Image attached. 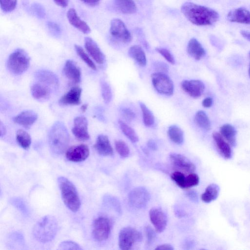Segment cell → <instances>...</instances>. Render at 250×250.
Returning <instances> with one entry per match:
<instances>
[{"instance_id": "1", "label": "cell", "mask_w": 250, "mask_h": 250, "mask_svg": "<svg viewBox=\"0 0 250 250\" xmlns=\"http://www.w3.org/2000/svg\"><path fill=\"white\" fill-rule=\"evenodd\" d=\"M181 12L192 24L199 26H210L216 23L220 15L216 11L191 2L184 3Z\"/></svg>"}, {"instance_id": "2", "label": "cell", "mask_w": 250, "mask_h": 250, "mask_svg": "<svg viewBox=\"0 0 250 250\" xmlns=\"http://www.w3.org/2000/svg\"><path fill=\"white\" fill-rule=\"evenodd\" d=\"M48 145L53 154H62L70 142V135L66 126L61 122H56L50 129L48 135Z\"/></svg>"}, {"instance_id": "3", "label": "cell", "mask_w": 250, "mask_h": 250, "mask_svg": "<svg viewBox=\"0 0 250 250\" xmlns=\"http://www.w3.org/2000/svg\"><path fill=\"white\" fill-rule=\"evenodd\" d=\"M59 229L58 222L52 216H46L39 220L33 229L35 238L42 243L52 241L56 237Z\"/></svg>"}, {"instance_id": "4", "label": "cell", "mask_w": 250, "mask_h": 250, "mask_svg": "<svg viewBox=\"0 0 250 250\" xmlns=\"http://www.w3.org/2000/svg\"><path fill=\"white\" fill-rule=\"evenodd\" d=\"M58 182L65 205L72 212H77L80 209L81 202L76 187L64 176L59 177Z\"/></svg>"}, {"instance_id": "5", "label": "cell", "mask_w": 250, "mask_h": 250, "mask_svg": "<svg viewBox=\"0 0 250 250\" xmlns=\"http://www.w3.org/2000/svg\"><path fill=\"white\" fill-rule=\"evenodd\" d=\"M30 62V58L24 50L17 49L9 57L8 68L14 74L21 75L29 69Z\"/></svg>"}, {"instance_id": "6", "label": "cell", "mask_w": 250, "mask_h": 250, "mask_svg": "<svg viewBox=\"0 0 250 250\" xmlns=\"http://www.w3.org/2000/svg\"><path fill=\"white\" fill-rule=\"evenodd\" d=\"M142 239V235L138 230L130 227H125L119 234V247L121 250H129L134 244L140 242Z\"/></svg>"}, {"instance_id": "7", "label": "cell", "mask_w": 250, "mask_h": 250, "mask_svg": "<svg viewBox=\"0 0 250 250\" xmlns=\"http://www.w3.org/2000/svg\"><path fill=\"white\" fill-rule=\"evenodd\" d=\"M111 222L109 219L102 217L96 219L93 224L92 235L99 242L106 240L111 232Z\"/></svg>"}, {"instance_id": "8", "label": "cell", "mask_w": 250, "mask_h": 250, "mask_svg": "<svg viewBox=\"0 0 250 250\" xmlns=\"http://www.w3.org/2000/svg\"><path fill=\"white\" fill-rule=\"evenodd\" d=\"M151 77L153 86L159 93L168 96L173 94L174 83L167 74L158 72L153 74Z\"/></svg>"}, {"instance_id": "9", "label": "cell", "mask_w": 250, "mask_h": 250, "mask_svg": "<svg viewBox=\"0 0 250 250\" xmlns=\"http://www.w3.org/2000/svg\"><path fill=\"white\" fill-rule=\"evenodd\" d=\"M150 200L148 191L143 187H139L132 190L129 194V201L134 208L142 209L145 208Z\"/></svg>"}, {"instance_id": "10", "label": "cell", "mask_w": 250, "mask_h": 250, "mask_svg": "<svg viewBox=\"0 0 250 250\" xmlns=\"http://www.w3.org/2000/svg\"><path fill=\"white\" fill-rule=\"evenodd\" d=\"M110 33L113 37L124 43H129L132 40L130 32L124 22L118 19L112 21Z\"/></svg>"}, {"instance_id": "11", "label": "cell", "mask_w": 250, "mask_h": 250, "mask_svg": "<svg viewBox=\"0 0 250 250\" xmlns=\"http://www.w3.org/2000/svg\"><path fill=\"white\" fill-rule=\"evenodd\" d=\"M89 150L88 146L81 144L72 146L66 153V158L70 162H80L85 161L89 156Z\"/></svg>"}, {"instance_id": "12", "label": "cell", "mask_w": 250, "mask_h": 250, "mask_svg": "<svg viewBox=\"0 0 250 250\" xmlns=\"http://www.w3.org/2000/svg\"><path fill=\"white\" fill-rule=\"evenodd\" d=\"M149 216L156 231L158 233L163 232L166 228L168 222L165 213L161 208H154L150 210Z\"/></svg>"}, {"instance_id": "13", "label": "cell", "mask_w": 250, "mask_h": 250, "mask_svg": "<svg viewBox=\"0 0 250 250\" xmlns=\"http://www.w3.org/2000/svg\"><path fill=\"white\" fill-rule=\"evenodd\" d=\"M72 132L76 138L81 141H86L90 138L88 122L85 117L80 116L74 119Z\"/></svg>"}, {"instance_id": "14", "label": "cell", "mask_w": 250, "mask_h": 250, "mask_svg": "<svg viewBox=\"0 0 250 250\" xmlns=\"http://www.w3.org/2000/svg\"><path fill=\"white\" fill-rule=\"evenodd\" d=\"M181 88L184 92L194 98L201 96L205 89L204 83L198 80H185L181 83Z\"/></svg>"}, {"instance_id": "15", "label": "cell", "mask_w": 250, "mask_h": 250, "mask_svg": "<svg viewBox=\"0 0 250 250\" xmlns=\"http://www.w3.org/2000/svg\"><path fill=\"white\" fill-rule=\"evenodd\" d=\"M85 46L87 52L97 64L102 65L105 62V57L97 43L91 38L86 37Z\"/></svg>"}, {"instance_id": "16", "label": "cell", "mask_w": 250, "mask_h": 250, "mask_svg": "<svg viewBox=\"0 0 250 250\" xmlns=\"http://www.w3.org/2000/svg\"><path fill=\"white\" fill-rule=\"evenodd\" d=\"M170 159L172 165L179 170L190 174L194 173L195 171L194 164L181 154H172L170 156Z\"/></svg>"}, {"instance_id": "17", "label": "cell", "mask_w": 250, "mask_h": 250, "mask_svg": "<svg viewBox=\"0 0 250 250\" xmlns=\"http://www.w3.org/2000/svg\"><path fill=\"white\" fill-rule=\"evenodd\" d=\"M35 78L40 83L51 89L55 90L59 88V79L53 72L46 70L39 71L35 73Z\"/></svg>"}, {"instance_id": "18", "label": "cell", "mask_w": 250, "mask_h": 250, "mask_svg": "<svg viewBox=\"0 0 250 250\" xmlns=\"http://www.w3.org/2000/svg\"><path fill=\"white\" fill-rule=\"evenodd\" d=\"M82 88L79 87L72 88L59 100V103L62 106L78 105L81 104Z\"/></svg>"}, {"instance_id": "19", "label": "cell", "mask_w": 250, "mask_h": 250, "mask_svg": "<svg viewBox=\"0 0 250 250\" xmlns=\"http://www.w3.org/2000/svg\"><path fill=\"white\" fill-rule=\"evenodd\" d=\"M63 74L67 78L74 84H77L81 81V71L76 63L73 60L66 61Z\"/></svg>"}, {"instance_id": "20", "label": "cell", "mask_w": 250, "mask_h": 250, "mask_svg": "<svg viewBox=\"0 0 250 250\" xmlns=\"http://www.w3.org/2000/svg\"><path fill=\"white\" fill-rule=\"evenodd\" d=\"M94 147L97 153L103 156L108 157L114 155V149L108 137L104 134L98 136Z\"/></svg>"}, {"instance_id": "21", "label": "cell", "mask_w": 250, "mask_h": 250, "mask_svg": "<svg viewBox=\"0 0 250 250\" xmlns=\"http://www.w3.org/2000/svg\"><path fill=\"white\" fill-rule=\"evenodd\" d=\"M227 19L232 23L250 24V12L243 8L235 9L228 13Z\"/></svg>"}, {"instance_id": "22", "label": "cell", "mask_w": 250, "mask_h": 250, "mask_svg": "<svg viewBox=\"0 0 250 250\" xmlns=\"http://www.w3.org/2000/svg\"><path fill=\"white\" fill-rule=\"evenodd\" d=\"M37 119L38 115L35 112L26 111L15 117L13 120L15 123L29 129L35 123Z\"/></svg>"}, {"instance_id": "23", "label": "cell", "mask_w": 250, "mask_h": 250, "mask_svg": "<svg viewBox=\"0 0 250 250\" xmlns=\"http://www.w3.org/2000/svg\"><path fill=\"white\" fill-rule=\"evenodd\" d=\"M67 18L70 23L84 34H88L91 29L88 24L78 16L76 11L70 9L67 13Z\"/></svg>"}, {"instance_id": "24", "label": "cell", "mask_w": 250, "mask_h": 250, "mask_svg": "<svg viewBox=\"0 0 250 250\" xmlns=\"http://www.w3.org/2000/svg\"><path fill=\"white\" fill-rule=\"evenodd\" d=\"M213 137L221 155L227 160L231 158L232 151L230 144L225 141L221 133L217 132L213 133Z\"/></svg>"}, {"instance_id": "25", "label": "cell", "mask_w": 250, "mask_h": 250, "mask_svg": "<svg viewBox=\"0 0 250 250\" xmlns=\"http://www.w3.org/2000/svg\"><path fill=\"white\" fill-rule=\"evenodd\" d=\"M187 52L196 60H201L206 54L205 49L202 44L195 38H192L189 41L187 46Z\"/></svg>"}, {"instance_id": "26", "label": "cell", "mask_w": 250, "mask_h": 250, "mask_svg": "<svg viewBox=\"0 0 250 250\" xmlns=\"http://www.w3.org/2000/svg\"><path fill=\"white\" fill-rule=\"evenodd\" d=\"M31 93L33 97L39 101L48 99L51 94V89L41 83L33 84L31 87Z\"/></svg>"}, {"instance_id": "27", "label": "cell", "mask_w": 250, "mask_h": 250, "mask_svg": "<svg viewBox=\"0 0 250 250\" xmlns=\"http://www.w3.org/2000/svg\"><path fill=\"white\" fill-rule=\"evenodd\" d=\"M129 55L140 66L145 67L146 65V56L141 46L138 45L132 46L129 50Z\"/></svg>"}, {"instance_id": "28", "label": "cell", "mask_w": 250, "mask_h": 250, "mask_svg": "<svg viewBox=\"0 0 250 250\" xmlns=\"http://www.w3.org/2000/svg\"><path fill=\"white\" fill-rule=\"evenodd\" d=\"M115 4L117 9L124 14H133L137 11V7L133 0H115Z\"/></svg>"}, {"instance_id": "29", "label": "cell", "mask_w": 250, "mask_h": 250, "mask_svg": "<svg viewBox=\"0 0 250 250\" xmlns=\"http://www.w3.org/2000/svg\"><path fill=\"white\" fill-rule=\"evenodd\" d=\"M219 192L220 187L216 184H212L207 187L202 194V201L206 203H210L217 198Z\"/></svg>"}, {"instance_id": "30", "label": "cell", "mask_w": 250, "mask_h": 250, "mask_svg": "<svg viewBox=\"0 0 250 250\" xmlns=\"http://www.w3.org/2000/svg\"><path fill=\"white\" fill-rule=\"evenodd\" d=\"M221 132L222 136L232 146L236 144V131L235 128L230 124H225L221 128Z\"/></svg>"}, {"instance_id": "31", "label": "cell", "mask_w": 250, "mask_h": 250, "mask_svg": "<svg viewBox=\"0 0 250 250\" xmlns=\"http://www.w3.org/2000/svg\"><path fill=\"white\" fill-rule=\"evenodd\" d=\"M168 134L171 140L177 145L182 144L184 141V133L178 126L173 125L169 127Z\"/></svg>"}, {"instance_id": "32", "label": "cell", "mask_w": 250, "mask_h": 250, "mask_svg": "<svg viewBox=\"0 0 250 250\" xmlns=\"http://www.w3.org/2000/svg\"><path fill=\"white\" fill-rule=\"evenodd\" d=\"M194 120L197 125L200 128L206 131L211 129L210 119L205 112L203 111L197 112L195 115Z\"/></svg>"}, {"instance_id": "33", "label": "cell", "mask_w": 250, "mask_h": 250, "mask_svg": "<svg viewBox=\"0 0 250 250\" xmlns=\"http://www.w3.org/2000/svg\"><path fill=\"white\" fill-rule=\"evenodd\" d=\"M16 140L22 148L28 149L31 144V138L30 135L23 130H19L16 133Z\"/></svg>"}, {"instance_id": "34", "label": "cell", "mask_w": 250, "mask_h": 250, "mask_svg": "<svg viewBox=\"0 0 250 250\" xmlns=\"http://www.w3.org/2000/svg\"><path fill=\"white\" fill-rule=\"evenodd\" d=\"M119 125L123 133L132 143H136L139 138L135 131L123 121H119Z\"/></svg>"}, {"instance_id": "35", "label": "cell", "mask_w": 250, "mask_h": 250, "mask_svg": "<svg viewBox=\"0 0 250 250\" xmlns=\"http://www.w3.org/2000/svg\"><path fill=\"white\" fill-rule=\"evenodd\" d=\"M142 113L143 122L146 127L152 126L155 122V117L152 112L143 103H139Z\"/></svg>"}, {"instance_id": "36", "label": "cell", "mask_w": 250, "mask_h": 250, "mask_svg": "<svg viewBox=\"0 0 250 250\" xmlns=\"http://www.w3.org/2000/svg\"><path fill=\"white\" fill-rule=\"evenodd\" d=\"M101 87L103 101L106 104L110 103L112 100L113 92L111 87L105 80L101 81Z\"/></svg>"}, {"instance_id": "37", "label": "cell", "mask_w": 250, "mask_h": 250, "mask_svg": "<svg viewBox=\"0 0 250 250\" xmlns=\"http://www.w3.org/2000/svg\"><path fill=\"white\" fill-rule=\"evenodd\" d=\"M76 52L80 59L85 63V64L93 70H96V66L89 57L85 52L83 48L79 45H75Z\"/></svg>"}, {"instance_id": "38", "label": "cell", "mask_w": 250, "mask_h": 250, "mask_svg": "<svg viewBox=\"0 0 250 250\" xmlns=\"http://www.w3.org/2000/svg\"><path fill=\"white\" fill-rule=\"evenodd\" d=\"M115 146L117 152L122 158H126L129 157L130 154V148L124 141H117L115 142Z\"/></svg>"}, {"instance_id": "39", "label": "cell", "mask_w": 250, "mask_h": 250, "mask_svg": "<svg viewBox=\"0 0 250 250\" xmlns=\"http://www.w3.org/2000/svg\"><path fill=\"white\" fill-rule=\"evenodd\" d=\"M1 8L5 13H11L16 8L17 0H0Z\"/></svg>"}, {"instance_id": "40", "label": "cell", "mask_w": 250, "mask_h": 250, "mask_svg": "<svg viewBox=\"0 0 250 250\" xmlns=\"http://www.w3.org/2000/svg\"><path fill=\"white\" fill-rule=\"evenodd\" d=\"M171 177L172 179L182 189H186V177L185 175L180 172L173 173Z\"/></svg>"}, {"instance_id": "41", "label": "cell", "mask_w": 250, "mask_h": 250, "mask_svg": "<svg viewBox=\"0 0 250 250\" xmlns=\"http://www.w3.org/2000/svg\"><path fill=\"white\" fill-rule=\"evenodd\" d=\"M60 250H80L83 249L80 246L75 242L72 241H65L61 242L59 246Z\"/></svg>"}, {"instance_id": "42", "label": "cell", "mask_w": 250, "mask_h": 250, "mask_svg": "<svg viewBox=\"0 0 250 250\" xmlns=\"http://www.w3.org/2000/svg\"><path fill=\"white\" fill-rule=\"evenodd\" d=\"M199 182V178L196 174L192 173L186 177V189L197 186Z\"/></svg>"}, {"instance_id": "43", "label": "cell", "mask_w": 250, "mask_h": 250, "mask_svg": "<svg viewBox=\"0 0 250 250\" xmlns=\"http://www.w3.org/2000/svg\"><path fill=\"white\" fill-rule=\"evenodd\" d=\"M32 13L38 18L43 19L45 16V11L44 8L39 4H34L31 6Z\"/></svg>"}, {"instance_id": "44", "label": "cell", "mask_w": 250, "mask_h": 250, "mask_svg": "<svg viewBox=\"0 0 250 250\" xmlns=\"http://www.w3.org/2000/svg\"><path fill=\"white\" fill-rule=\"evenodd\" d=\"M156 51L160 54L170 63L175 64L176 61L168 49L164 48H157Z\"/></svg>"}, {"instance_id": "45", "label": "cell", "mask_w": 250, "mask_h": 250, "mask_svg": "<svg viewBox=\"0 0 250 250\" xmlns=\"http://www.w3.org/2000/svg\"><path fill=\"white\" fill-rule=\"evenodd\" d=\"M145 232L147 237V242L148 245L151 244L156 237V234L155 230L149 226L145 227Z\"/></svg>"}, {"instance_id": "46", "label": "cell", "mask_w": 250, "mask_h": 250, "mask_svg": "<svg viewBox=\"0 0 250 250\" xmlns=\"http://www.w3.org/2000/svg\"><path fill=\"white\" fill-rule=\"evenodd\" d=\"M47 26L49 31L54 36L58 37L61 35V29L58 24L53 22H48Z\"/></svg>"}, {"instance_id": "47", "label": "cell", "mask_w": 250, "mask_h": 250, "mask_svg": "<svg viewBox=\"0 0 250 250\" xmlns=\"http://www.w3.org/2000/svg\"><path fill=\"white\" fill-rule=\"evenodd\" d=\"M122 113L123 116L128 121L133 120L135 117L134 113L129 109H123Z\"/></svg>"}, {"instance_id": "48", "label": "cell", "mask_w": 250, "mask_h": 250, "mask_svg": "<svg viewBox=\"0 0 250 250\" xmlns=\"http://www.w3.org/2000/svg\"><path fill=\"white\" fill-rule=\"evenodd\" d=\"M186 195L192 202L195 203L198 202V194L196 191L194 190L187 191Z\"/></svg>"}, {"instance_id": "49", "label": "cell", "mask_w": 250, "mask_h": 250, "mask_svg": "<svg viewBox=\"0 0 250 250\" xmlns=\"http://www.w3.org/2000/svg\"><path fill=\"white\" fill-rule=\"evenodd\" d=\"M85 4L91 7L98 5L101 0H81Z\"/></svg>"}, {"instance_id": "50", "label": "cell", "mask_w": 250, "mask_h": 250, "mask_svg": "<svg viewBox=\"0 0 250 250\" xmlns=\"http://www.w3.org/2000/svg\"><path fill=\"white\" fill-rule=\"evenodd\" d=\"M56 4L62 8L67 7L69 3V0H54Z\"/></svg>"}, {"instance_id": "51", "label": "cell", "mask_w": 250, "mask_h": 250, "mask_svg": "<svg viewBox=\"0 0 250 250\" xmlns=\"http://www.w3.org/2000/svg\"><path fill=\"white\" fill-rule=\"evenodd\" d=\"M213 104V99L210 97H207L204 100L203 105L205 108H210Z\"/></svg>"}, {"instance_id": "52", "label": "cell", "mask_w": 250, "mask_h": 250, "mask_svg": "<svg viewBox=\"0 0 250 250\" xmlns=\"http://www.w3.org/2000/svg\"><path fill=\"white\" fill-rule=\"evenodd\" d=\"M156 250H174V248L170 244H164L158 246Z\"/></svg>"}, {"instance_id": "53", "label": "cell", "mask_w": 250, "mask_h": 250, "mask_svg": "<svg viewBox=\"0 0 250 250\" xmlns=\"http://www.w3.org/2000/svg\"><path fill=\"white\" fill-rule=\"evenodd\" d=\"M7 132V129L5 124L1 121L0 123V136L1 137L4 136Z\"/></svg>"}, {"instance_id": "54", "label": "cell", "mask_w": 250, "mask_h": 250, "mask_svg": "<svg viewBox=\"0 0 250 250\" xmlns=\"http://www.w3.org/2000/svg\"><path fill=\"white\" fill-rule=\"evenodd\" d=\"M240 33L241 35L246 40L250 42V32L246 30H241Z\"/></svg>"}, {"instance_id": "55", "label": "cell", "mask_w": 250, "mask_h": 250, "mask_svg": "<svg viewBox=\"0 0 250 250\" xmlns=\"http://www.w3.org/2000/svg\"><path fill=\"white\" fill-rule=\"evenodd\" d=\"M148 147L152 149L155 150L157 148V146L156 143L153 140H149L147 142Z\"/></svg>"}, {"instance_id": "56", "label": "cell", "mask_w": 250, "mask_h": 250, "mask_svg": "<svg viewBox=\"0 0 250 250\" xmlns=\"http://www.w3.org/2000/svg\"><path fill=\"white\" fill-rule=\"evenodd\" d=\"M87 108H88V105L87 104H84L83 105L82 107H81V110L82 112H85L86 111V110H87Z\"/></svg>"}, {"instance_id": "57", "label": "cell", "mask_w": 250, "mask_h": 250, "mask_svg": "<svg viewBox=\"0 0 250 250\" xmlns=\"http://www.w3.org/2000/svg\"><path fill=\"white\" fill-rule=\"evenodd\" d=\"M249 58H250V52L249 53ZM248 74H249V76L250 77V67H249V71H248Z\"/></svg>"}]
</instances>
